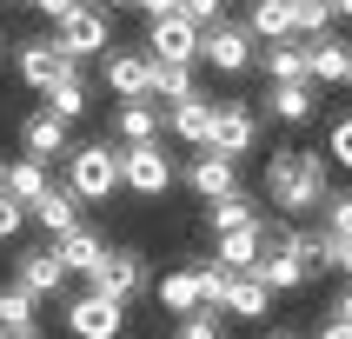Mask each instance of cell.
<instances>
[{
  "mask_svg": "<svg viewBox=\"0 0 352 339\" xmlns=\"http://www.w3.org/2000/svg\"><path fill=\"white\" fill-rule=\"evenodd\" d=\"M20 146H27V160L54 166V160H67V146H74V127H67V120H54L47 107H40V113L20 120Z\"/></svg>",
  "mask_w": 352,
  "mask_h": 339,
  "instance_id": "5bb4252c",
  "label": "cell"
},
{
  "mask_svg": "<svg viewBox=\"0 0 352 339\" xmlns=\"http://www.w3.org/2000/svg\"><path fill=\"white\" fill-rule=\"evenodd\" d=\"M100 7H113V14H120V7H133V0H100Z\"/></svg>",
  "mask_w": 352,
  "mask_h": 339,
  "instance_id": "f6af8a7d",
  "label": "cell"
},
{
  "mask_svg": "<svg viewBox=\"0 0 352 339\" xmlns=\"http://www.w3.org/2000/svg\"><path fill=\"white\" fill-rule=\"evenodd\" d=\"M146 20H166V14H179V0H133Z\"/></svg>",
  "mask_w": 352,
  "mask_h": 339,
  "instance_id": "f35d334b",
  "label": "cell"
},
{
  "mask_svg": "<svg viewBox=\"0 0 352 339\" xmlns=\"http://www.w3.org/2000/svg\"><path fill=\"white\" fill-rule=\"evenodd\" d=\"M179 339H226V326H219V313H206V306H199V313L179 319Z\"/></svg>",
  "mask_w": 352,
  "mask_h": 339,
  "instance_id": "e575fe53",
  "label": "cell"
},
{
  "mask_svg": "<svg viewBox=\"0 0 352 339\" xmlns=\"http://www.w3.org/2000/svg\"><path fill=\"white\" fill-rule=\"evenodd\" d=\"M286 7H293V40L333 34V0H286Z\"/></svg>",
  "mask_w": 352,
  "mask_h": 339,
  "instance_id": "4dcf8cb0",
  "label": "cell"
},
{
  "mask_svg": "<svg viewBox=\"0 0 352 339\" xmlns=\"http://www.w3.org/2000/svg\"><path fill=\"white\" fill-rule=\"evenodd\" d=\"M186 186H193L206 206H213V199H226V193H239V160H226V153H193Z\"/></svg>",
  "mask_w": 352,
  "mask_h": 339,
  "instance_id": "2e32d148",
  "label": "cell"
},
{
  "mask_svg": "<svg viewBox=\"0 0 352 339\" xmlns=\"http://www.w3.org/2000/svg\"><path fill=\"white\" fill-rule=\"evenodd\" d=\"M0 333H34V299L20 286H0Z\"/></svg>",
  "mask_w": 352,
  "mask_h": 339,
  "instance_id": "1f68e13d",
  "label": "cell"
},
{
  "mask_svg": "<svg viewBox=\"0 0 352 339\" xmlns=\"http://www.w3.org/2000/svg\"><path fill=\"white\" fill-rule=\"evenodd\" d=\"M253 146H259V113L246 107V100H219L213 107V133H206V153L239 160V153H253Z\"/></svg>",
  "mask_w": 352,
  "mask_h": 339,
  "instance_id": "30bf717a",
  "label": "cell"
},
{
  "mask_svg": "<svg viewBox=\"0 0 352 339\" xmlns=\"http://www.w3.org/2000/svg\"><path fill=\"white\" fill-rule=\"evenodd\" d=\"M346 87H352V67H346Z\"/></svg>",
  "mask_w": 352,
  "mask_h": 339,
  "instance_id": "c3c4849f",
  "label": "cell"
},
{
  "mask_svg": "<svg viewBox=\"0 0 352 339\" xmlns=\"http://www.w3.org/2000/svg\"><path fill=\"white\" fill-rule=\"evenodd\" d=\"M0 7H34V0H0Z\"/></svg>",
  "mask_w": 352,
  "mask_h": 339,
  "instance_id": "bcb514c9",
  "label": "cell"
},
{
  "mask_svg": "<svg viewBox=\"0 0 352 339\" xmlns=\"http://www.w3.org/2000/svg\"><path fill=\"white\" fill-rule=\"evenodd\" d=\"M54 259H60V266H67V279H94V266H100V259H107V233L80 219V226H74V233H67V239H54Z\"/></svg>",
  "mask_w": 352,
  "mask_h": 339,
  "instance_id": "9a60e30c",
  "label": "cell"
},
{
  "mask_svg": "<svg viewBox=\"0 0 352 339\" xmlns=\"http://www.w3.org/2000/svg\"><path fill=\"white\" fill-rule=\"evenodd\" d=\"M47 186H54V173H47L40 160H27V153H20L14 166H0V193H7V199H20V206H34Z\"/></svg>",
  "mask_w": 352,
  "mask_h": 339,
  "instance_id": "603a6c76",
  "label": "cell"
},
{
  "mask_svg": "<svg viewBox=\"0 0 352 339\" xmlns=\"http://www.w3.org/2000/svg\"><path fill=\"white\" fill-rule=\"evenodd\" d=\"M333 193V166L319 146H273L266 153V199H273L286 219L319 213V199Z\"/></svg>",
  "mask_w": 352,
  "mask_h": 339,
  "instance_id": "6da1fadb",
  "label": "cell"
},
{
  "mask_svg": "<svg viewBox=\"0 0 352 339\" xmlns=\"http://www.w3.org/2000/svg\"><path fill=\"white\" fill-rule=\"evenodd\" d=\"M87 293L113 299V306L140 299V293H146V253H140V246H107V259H100L94 279H87Z\"/></svg>",
  "mask_w": 352,
  "mask_h": 339,
  "instance_id": "8992f818",
  "label": "cell"
},
{
  "mask_svg": "<svg viewBox=\"0 0 352 339\" xmlns=\"http://www.w3.org/2000/svg\"><path fill=\"white\" fill-rule=\"evenodd\" d=\"M54 47L74 60V67H80V60H100L107 47H113V20H107V7H100V0H80L67 20H54Z\"/></svg>",
  "mask_w": 352,
  "mask_h": 339,
  "instance_id": "3957f363",
  "label": "cell"
},
{
  "mask_svg": "<svg viewBox=\"0 0 352 339\" xmlns=\"http://www.w3.org/2000/svg\"><path fill=\"white\" fill-rule=\"evenodd\" d=\"M313 339H352V326H346V319H319V333Z\"/></svg>",
  "mask_w": 352,
  "mask_h": 339,
  "instance_id": "60d3db41",
  "label": "cell"
},
{
  "mask_svg": "<svg viewBox=\"0 0 352 339\" xmlns=\"http://www.w3.org/2000/svg\"><path fill=\"white\" fill-rule=\"evenodd\" d=\"M326 266L352 286V239H326Z\"/></svg>",
  "mask_w": 352,
  "mask_h": 339,
  "instance_id": "74e56055",
  "label": "cell"
},
{
  "mask_svg": "<svg viewBox=\"0 0 352 339\" xmlns=\"http://www.w3.org/2000/svg\"><path fill=\"white\" fill-rule=\"evenodd\" d=\"M14 286L34 299V306H40V299H60L67 266L54 259V246H20V253H14Z\"/></svg>",
  "mask_w": 352,
  "mask_h": 339,
  "instance_id": "4fadbf2b",
  "label": "cell"
},
{
  "mask_svg": "<svg viewBox=\"0 0 352 339\" xmlns=\"http://www.w3.org/2000/svg\"><path fill=\"white\" fill-rule=\"evenodd\" d=\"M199 94V74H193V67H160V60H153V107H160V100H173V107H179V100H193Z\"/></svg>",
  "mask_w": 352,
  "mask_h": 339,
  "instance_id": "f546056e",
  "label": "cell"
},
{
  "mask_svg": "<svg viewBox=\"0 0 352 339\" xmlns=\"http://www.w3.org/2000/svg\"><path fill=\"white\" fill-rule=\"evenodd\" d=\"M113 133H120V146H146V140H160V107H153V100L120 107V113H113Z\"/></svg>",
  "mask_w": 352,
  "mask_h": 339,
  "instance_id": "484cf974",
  "label": "cell"
},
{
  "mask_svg": "<svg viewBox=\"0 0 352 339\" xmlns=\"http://www.w3.org/2000/svg\"><path fill=\"white\" fill-rule=\"evenodd\" d=\"M259 253H266V219L259 226H239V233H219V266L226 273H253Z\"/></svg>",
  "mask_w": 352,
  "mask_h": 339,
  "instance_id": "cb8c5ba5",
  "label": "cell"
},
{
  "mask_svg": "<svg viewBox=\"0 0 352 339\" xmlns=\"http://www.w3.org/2000/svg\"><path fill=\"white\" fill-rule=\"evenodd\" d=\"M20 226H27V206L0 193V246H7V239H20Z\"/></svg>",
  "mask_w": 352,
  "mask_h": 339,
  "instance_id": "8d00e7d4",
  "label": "cell"
},
{
  "mask_svg": "<svg viewBox=\"0 0 352 339\" xmlns=\"http://www.w3.org/2000/svg\"><path fill=\"white\" fill-rule=\"evenodd\" d=\"M213 94H193V100H179L173 113H166V127H173V140H186V146H199L206 153V133H213Z\"/></svg>",
  "mask_w": 352,
  "mask_h": 339,
  "instance_id": "ffe728a7",
  "label": "cell"
},
{
  "mask_svg": "<svg viewBox=\"0 0 352 339\" xmlns=\"http://www.w3.org/2000/svg\"><path fill=\"white\" fill-rule=\"evenodd\" d=\"M14 67H20V80H27L34 94H54V87H60L67 74H80L74 60H67V54L54 47V34H34V40H20V47H14Z\"/></svg>",
  "mask_w": 352,
  "mask_h": 339,
  "instance_id": "9c48e42d",
  "label": "cell"
},
{
  "mask_svg": "<svg viewBox=\"0 0 352 339\" xmlns=\"http://www.w3.org/2000/svg\"><path fill=\"white\" fill-rule=\"evenodd\" d=\"M146 60H160V67H199V27L193 20H146Z\"/></svg>",
  "mask_w": 352,
  "mask_h": 339,
  "instance_id": "8fae6325",
  "label": "cell"
},
{
  "mask_svg": "<svg viewBox=\"0 0 352 339\" xmlns=\"http://www.w3.org/2000/svg\"><path fill=\"white\" fill-rule=\"evenodd\" d=\"M306 47V80L313 87H339L346 80V67H352V47L339 34H319V40H299Z\"/></svg>",
  "mask_w": 352,
  "mask_h": 339,
  "instance_id": "e0dca14e",
  "label": "cell"
},
{
  "mask_svg": "<svg viewBox=\"0 0 352 339\" xmlns=\"http://www.w3.org/2000/svg\"><path fill=\"white\" fill-rule=\"evenodd\" d=\"M326 319H346V326H352V286H339V299H333V313H326Z\"/></svg>",
  "mask_w": 352,
  "mask_h": 339,
  "instance_id": "b9f144b4",
  "label": "cell"
},
{
  "mask_svg": "<svg viewBox=\"0 0 352 339\" xmlns=\"http://www.w3.org/2000/svg\"><path fill=\"white\" fill-rule=\"evenodd\" d=\"M319 153H326V166H346L352 173V113H339L333 127H326V146H319Z\"/></svg>",
  "mask_w": 352,
  "mask_h": 339,
  "instance_id": "836d02e7",
  "label": "cell"
},
{
  "mask_svg": "<svg viewBox=\"0 0 352 339\" xmlns=\"http://www.w3.org/2000/svg\"><path fill=\"white\" fill-rule=\"evenodd\" d=\"M153 299H160V313H173V319L199 313V306H206V293H199V266H179V273H166V279L153 286Z\"/></svg>",
  "mask_w": 352,
  "mask_h": 339,
  "instance_id": "44dd1931",
  "label": "cell"
},
{
  "mask_svg": "<svg viewBox=\"0 0 352 339\" xmlns=\"http://www.w3.org/2000/svg\"><path fill=\"white\" fill-rule=\"evenodd\" d=\"M7 339H47V333H40V326H34V333H7Z\"/></svg>",
  "mask_w": 352,
  "mask_h": 339,
  "instance_id": "ee69618b",
  "label": "cell"
},
{
  "mask_svg": "<svg viewBox=\"0 0 352 339\" xmlns=\"http://www.w3.org/2000/svg\"><path fill=\"white\" fill-rule=\"evenodd\" d=\"M266 339H293V333H266Z\"/></svg>",
  "mask_w": 352,
  "mask_h": 339,
  "instance_id": "7dc6e473",
  "label": "cell"
},
{
  "mask_svg": "<svg viewBox=\"0 0 352 339\" xmlns=\"http://www.w3.org/2000/svg\"><path fill=\"white\" fill-rule=\"evenodd\" d=\"M80 213H87V206H80L67 186H47V193L27 206V219H34L40 233H54V239H67V233H74V226H80Z\"/></svg>",
  "mask_w": 352,
  "mask_h": 339,
  "instance_id": "d6986e66",
  "label": "cell"
},
{
  "mask_svg": "<svg viewBox=\"0 0 352 339\" xmlns=\"http://www.w3.org/2000/svg\"><path fill=\"white\" fill-rule=\"evenodd\" d=\"M333 20H352V0H333Z\"/></svg>",
  "mask_w": 352,
  "mask_h": 339,
  "instance_id": "7bdbcfd3",
  "label": "cell"
},
{
  "mask_svg": "<svg viewBox=\"0 0 352 339\" xmlns=\"http://www.w3.org/2000/svg\"><path fill=\"white\" fill-rule=\"evenodd\" d=\"M206 226L213 233H239V226H259V199L239 186V193H226V199H213L206 206Z\"/></svg>",
  "mask_w": 352,
  "mask_h": 339,
  "instance_id": "d4e9b609",
  "label": "cell"
},
{
  "mask_svg": "<svg viewBox=\"0 0 352 339\" xmlns=\"http://www.w3.org/2000/svg\"><path fill=\"white\" fill-rule=\"evenodd\" d=\"M67 333L74 339H120L126 333V306H113L100 293H74L67 299Z\"/></svg>",
  "mask_w": 352,
  "mask_h": 339,
  "instance_id": "7c38bea8",
  "label": "cell"
},
{
  "mask_svg": "<svg viewBox=\"0 0 352 339\" xmlns=\"http://www.w3.org/2000/svg\"><path fill=\"white\" fill-rule=\"evenodd\" d=\"M259 67H266V87L306 80V47H299V40H273V47H259Z\"/></svg>",
  "mask_w": 352,
  "mask_h": 339,
  "instance_id": "83f0119b",
  "label": "cell"
},
{
  "mask_svg": "<svg viewBox=\"0 0 352 339\" xmlns=\"http://www.w3.org/2000/svg\"><path fill=\"white\" fill-rule=\"evenodd\" d=\"M87 107H94V94H87V80H80V74H67L54 94H47V113L67 120V127H74V120H87Z\"/></svg>",
  "mask_w": 352,
  "mask_h": 339,
  "instance_id": "f1b7e54d",
  "label": "cell"
},
{
  "mask_svg": "<svg viewBox=\"0 0 352 339\" xmlns=\"http://www.w3.org/2000/svg\"><path fill=\"white\" fill-rule=\"evenodd\" d=\"M0 339H7V333H0Z\"/></svg>",
  "mask_w": 352,
  "mask_h": 339,
  "instance_id": "681fc988",
  "label": "cell"
},
{
  "mask_svg": "<svg viewBox=\"0 0 352 339\" xmlns=\"http://www.w3.org/2000/svg\"><path fill=\"white\" fill-rule=\"evenodd\" d=\"M219 7H226V0H179V20H193V27H213V20H226Z\"/></svg>",
  "mask_w": 352,
  "mask_h": 339,
  "instance_id": "d590c367",
  "label": "cell"
},
{
  "mask_svg": "<svg viewBox=\"0 0 352 339\" xmlns=\"http://www.w3.org/2000/svg\"><path fill=\"white\" fill-rule=\"evenodd\" d=\"M34 7H40V14H47V20H67V14H74V7H80V0H34Z\"/></svg>",
  "mask_w": 352,
  "mask_h": 339,
  "instance_id": "ab89813d",
  "label": "cell"
},
{
  "mask_svg": "<svg viewBox=\"0 0 352 339\" xmlns=\"http://www.w3.org/2000/svg\"><path fill=\"white\" fill-rule=\"evenodd\" d=\"M266 306H273V293H266V286H259L253 273H226L219 313H233V319H266Z\"/></svg>",
  "mask_w": 352,
  "mask_h": 339,
  "instance_id": "7402d4cb",
  "label": "cell"
},
{
  "mask_svg": "<svg viewBox=\"0 0 352 339\" xmlns=\"http://www.w3.org/2000/svg\"><path fill=\"white\" fill-rule=\"evenodd\" d=\"M173 153H166V140H146V146H120V186L140 199H166L173 193Z\"/></svg>",
  "mask_w": 352,
  "mask_h": 339,
  "instance_id": "277c9868",
  "label": "cell"
},
{
  "mask_svg": "<svg viewBox=\"0 0 352 339\" xmlns=\"http://www.w3.org/2000/svg\"><path fill=\"white\" fill-rule=\"evenodd\" d=\"M100 80H107V94L120 100V107H133V100H153V60L133 54V47H107L100 54Z\"/></svg>",
  "mask_w": 352,
  "mask_h": 339,
  "instance_id": "ba28073f",
  "label": "cell"
},
{
  "mask_svg": "<svg viewBox=\"0 0 352 339\" xmlns=\"http://www.w3.org/2000/svg\"><path fill=\"white\" fill-rule=\"evenodd\" d=\"M199 60L213 67V74H246L259 60V40L239 27V20H213V27H199Z\"/></svg>",
  "mask_w": 352,
  "mask_h": 339,
  "instance_id": "52a82bcc",
  "label": "cell"
},
{
  "mask_svg": "<svg viewBox=\"0 0 352 339\" xmlns=\"http://www.w3.org/2000/svg\"><path fill=\"white\" fill-rule=\"evenodd\" d=\"M266 113L286 120V127H306L319 113V87L313 80H279V87H266Z\"/></svg>",
  "mask_w": 352,
  "mask_h": 339,
  "instance_id": "ac0fdd59",
  "label": "cell"
},
{
  "mask_svg": "<svg viewBox=\"0 0 352 339\" xmlns=\"http://www.w3.org/2000/svg\"><path fill=\"white\" fill-rule=\"evenodd\" d=\"M319 206H326V226H319V233L326 239H352V186H333Z\"/></svg>",
  "mask_w": 352,
  "mask_h": 339,
  "instance_id": "d6a6232c",
  "label": "cell"
},
{
  "mask_svg": "<svg viewBox=\"0 0 352 339\" xmlns=\"http://www.w3.org/2000/svg\"><path fill=\"white\" fill-rule=\"evenodd\" d=\"M80 206H100V199L120 193V146L113 140H80L67 146V179H60Z\"/></svg>",
  "mask_w": 352,
  "mask_h": 339,
  "instance_id": "7a4b0ae2",
  "label": "cell"
},
{
  "mask_svg": "<svg viewBox=\"0 0 352 339\" xmlns=\"http://www.w3.org/2000/svg\"><path fill=\"white\" fill-rule=\"evenodd\" d=\"M253 279L266 293H299V286L313 279V266H306L299 246H293V226H266V253L253 259Z\"/></svg>",
  "mask_w": 352,
  "mask_h": 339,
  "instance_id": "5b68a950",
  "label": "cell"
},
{
  "mask_svg": "<svg viewBox=\"0 0 352 339\" xmlns=\"http://www.w3.org/2000/svg\"><path fill=\"white\" fill-rule=\"evenodd\" d=\"M246 34L266 40V47H273V40H293V7H286V0H253V14H246Z\"/></svg>",
  "mask_w": 352,
  "mask_h": 339,
  "instance_id": "4316f807",
  "label": "cell"
}]
</instances>
